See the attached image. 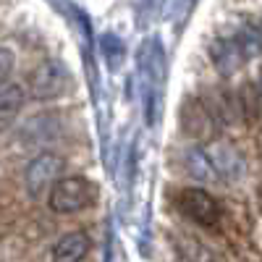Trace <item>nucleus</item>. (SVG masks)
I'll return each mask as SVG.
<instances>
[{
    "label": "nucleus",
    "instance_id": "obj_9",
    "mask_svg": "<svg viewBox=\"0 0 262 262\" xmlns=\"http://www.w3.org/2000/svg\"><path fill=\"white\" fill-rule=\"evenodd\" d=\"M27 102V90H24V84L21 81H0V118H3V126H8L18 111L24 107Z\"/></svg>",
    "mask_w": 262,
    "mask_h": 262
},
{
    "label": "nucleus",
    "instance_id": "obj_7",
    "mask_svg": "<svg viewBox=\"0 0 262 262\" xmlns=\"http://www.w3.org/2000/svg\"><path fill=\"white\" fill-rule=\"evenodd\" d=\"M179 210L189 221H194L196 226H205V228L217 226V221L223 215L221 202L212 194H207L205 189H184L179 194Z\"/></svg>",
    "mask_w": 262,
    "mask_h": 262
},
{
    "label": "nucleus",
    "instance_id": "obj_3",
    "mask_svg": "<svg viewBox=\"0 0 262 262\" xmlns=\"http://www.w3.org/2000/svg\"><path fill=\"white\" fill-rule=\"evenodd\" d=\"M66 163L60 155L55 152H39L34 155L27 168H24V189L29 196H39V194H48L55 189V184L60 181V173H63Z\"/></svg>",
    "mask_w": 262,
    "mask_h": 262
},
{
    "label": "nucleus",
    "instance_id": "obj_8",
    "mask_svg": "<svg viewBox=\"0 0 262 262\" xmlns=\"http://www.w3.org/2000/svg\"><path fill=\"white\" fill-rule=\"evenodd\" d=\"M90 249H92V242L86 236V231H71L53 244L50 259L53 262H81L90 254Z\"/></svg>",
    "mask_w": 262,
    "mask_h": 262
},
{
    "label": "nucleus",
    "instance_id": "obj_14",
    "mask_svg": "<svg viewBox=\"0 0 262 262\" xmlns=\"http://www.w3.org/2000/svg\"><path fill=\"white\" fill-rule=\"evenodd\" d=\"M100 50H102V58H105V63H107V69H111V71H118V66L123 63V55H126L123 42H121L116 34H102Z\"/></svg>",
    "mask_w": 262,
    "mask_h": 262
},
{
    "label": "nucleus",
    "instance_id": "obj_11",
    "mask_svg": "<svg viewBox=\"0 0 262 262\" xmlns=\"http://www.w3.org/2000/svg\"><path fill=\"white\" fill-rule=\"evenodd\" d=\"M184 165H186V170L191 173L196 181H202V184H217V176H215V170H212V163L207 158L205 147H189L186 155H184Z\"/></svg>",
    "mask_w": 262,
    "mask_h": 262
},
{
    "label": "nucleus",
    "instance_id": "obj_12",
    "mask_svg": "<svg viewBox=\"0 0 262 262\" xmlns=\"http://www.w3.org/2000/svg\"><path fill=\"white\" fill-rule=\"evenodd\" d=\"M173 247L181 262H215L212 249H207L202 242H196L191 236H173Z\"/></svg>",
    "mask_w": 262,
    "mask_h": 262
},
{
    "label": "nucleus",
    "instance_id": "obj_5",
    "mask_svg": "<svg viewBox=\"0 0 262 262\" xmlns=\"http://www.w3.org/2000/svg\"><path fill=\"white\" fill-rule=\"evenodd\" d=\"M92 202H95V186L86 181V179H79V176L60 179L55 184V189L50 191V196H48L50 210L53 212H60V215L86 210Z\"/></svg>",
    "mask_w": 262,
    "mask_h": 262
},
{
    "label": "nucleus",
    "instance_id": "obj_13",
    "mask_svg": "<svg viewBox=\"0 0 262 262\" xmlns=\"http://www.w3.org/2000/svg\"><path fill=\"white\" fill-rule=\"evenodd\" d=\"M212 111L207 105H189L186 111V128L189 134H207V128H212Z\"/></svg>",
    "mask_w": 262,
    "mask_h": 262
},
{
    "label": "nucleus",
    "instance_id": "obj_1",
    "mask_svg": "<svg viewBox=\"0 0 262 262\" xmlns=\"http://www.w3.org/2000/svg\"><path fill=\"white\" fill-rule=\"evenodd\" d=\"M137 71L142 84V107H144V123L155 126L160 113V95H163V79H165V50L158 37H149L142 42L137 53Z\"/></svg>",
    "mask_w": 262,
    "mask_h": 262
},
{
    "label": "nucleus",
    "instance_id": "obj_15",
    "mask_svg": "<svg viewBox=\"0 0 262 262\" xmlns=\"http://www.w3.org/2000/svg\"><path fill=\"white\" fill-rule=\"evenodd\" d=\"M11 63H13V55H11V50H8V48H3V63H0V81H8Z\"/></svg>",
    "mask_w": 262,
    "mask_h": 262
},
{
    "label": "nucleus",
    "instance_id": "obj_2",
    "mask_svg": "<svg viewBox=\"0 0 262 262\" xmlns=\"http://www.w3.org/2000/svg\"><path fill=\"white\" fill-rule=\"evenodd\" d=\"M262 53V32L252 24L238 27L233 34L215 37L210 42V60L217 69V74L233 76L247 60L257 58Z\"/></svg>",
    "mask_w": 262,
    "mask_h": 262
},
{
    "label": "nucleus",
    "instance_id": "obj_4",
    "mask_svg": "<svg viewBox=\"0 0 262 262\" xmlns=\"http://www.w3.org/2000/svg\"><path fill=\"white\" fill-rule=\"evenodd\" d=\"M71 86V71L63 60H42L29 74V92L34 100H53L60 97Z\"/></svg>",
    "mask_w": 262,
    "mask_h": 262
},
{
    "label": "nucleus",
    "instance_id": "obj_10",
    "mask_svg": "<svg viewBox=\"0 0 262 262\" xmlns=\"http://www.w3.org/2000/svg\"><path fill=\"white\" fill-rule=\"evenodd\" d=\"M55 131H58V128H55V121H53L50 116H34V118H29L24 126L18 128V137H21V142H24V144L37 147L39 142L53 139Z\"/></svg>",
    "mask_w": 262,
    "mask_h": 262
},
{
    "label": "nucleus",
    "instance_id": "obj_6",
    "mask_svg": "<svg viewBox=\"0 0 262 262\" xmlns=\"http://www.w3.org/2000/svg\"><path fill=\"white\" fill-rule=\"evenodd\" d=\"M207 158L212 163V170L217 176V184H236L244 179L247 173V163L244 155L236 149V144L226 142V139H210L207 144H202Z\"/></svg>",
    "mask_w": 262,
    "mask_h": 262
}]
</instances>
